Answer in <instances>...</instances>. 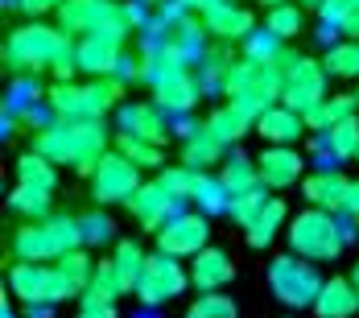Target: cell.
I'll list each match as a JSON object with an SVG mask.
<instances>
[{
	"mask_svg": "<svg viewBox=\"0 0 359 318\" xmlns=\"http://www.w3.org/2000/svg\"><path fill=\"white\" fill-rule=\"evenodd\" d=\"M34 149L54 166H71L74 174L91 178L100 157L108 153V124L104 120H54L50 128L34 133Z\"/></svg>",
	"mask_w": 359,
	"mask_h": 318,
	"instance_id": "6da1fadb",
	"label": "cell"
},
{
	"mask_svg": "<svg viewBox=\"0 0 359 318\" xmlns=\"http://www.w3.org/2000/svg\"><path fill=\"white\" fill-rule=\"evenodd\" d=\"M67 54H74V37L62 25H50V21H21L4 37V67L13 74L50 71Z\"/></svg>",
	"mask_w": 359,
	"mask_h": 318,
	"instance_id": "7a4b0ae2",
	"label": "cell"
},
{
	"mask_svg": "<svg viewBox=\"0 0 359 318\" xmlns=\"http://www.w3.org/2000/svg\"><path fill=\"white\" fill-rule=\"evenodd\" d=\"M281 83H285V67L236 58L227 71V83H223V95H227V104L244 107L252 120H260L273 104H281Z\"/></svg>",
	"mask_w": 359,
	"mask_h": 318,
	"instance_id": "3957f363",
	"label": "cell"
},
{
	"mask_svg": "<svg viewBox=\"0 0 359 318\" xmlns=\"http://www.w3.org/2000/svg\"><path fill=\"white\" fill-rule=\"evenodd\" d=\"M289 252L293 256H302V260H310V265H318V260H339L343 256V248L351 244L347 240V223H339V215L334 211H323V207H306V211H297L289 219Z\"/></svg>",
	"mask_w": 359,
	"mask_h": 318,
	"instance_id": "277c9868",
	"label": "cell"
},
{
	"mask_svg": "<svg viewBox=\"0 0 359 318\" xmlns=\"http://www.w3.org/2000/svg\"><path fill=\"white\" fill-rule=\"evenodd\" d=\"M74 248H83V223L71 215H46L29 219L13 232V256L17 260H41L54 265L58 256H67Z\"/></svg>",
	"mask_w": 359,
	"mask_h": 318,
	"instance_id": "5b68a950",
	"label": "cell"
},
{
	"mask_svg": "<svg viewBox=\"0 0 359 318\" xmlns=\"http://www.w3.org/2000/svg\"><path fill=\"white\" fill-rule=\"evenodd\" d=\"M116 100H124V79H87V83H54L46 91V107L54 120H104Z\"/></svg>",
	"mask_w": 359,
	"mask_h": 318,
	"instance_id": "8992f818",
	"label": "cell"
},
{
	"mask_svg": "<svg viewBox=\"0 0 359 318\" xmlns=\"http://www.w3.org/2000/svg\"><path fill=\"white\" fill-rule=\"evenodd\" d=\"M323 273L310 265V260H302V256H277L273 265H269V289H273V298L289 306V310H314V302H318V293H323Z\"/></svg>",
	"mask_w": 359,
	"mask_h": 318,
	"instance_id": "52a82bcc",
	"label": "cell"
},
{
	"mask_svg": "<svg viewBox=\"0 0 359 318\" xmlns=\"http://www.w3.org/2000/svg\"><path fill=\"white\" fill-rule=\"evenodd\" d=\"M8 298L21 306H58L71 298V289L62 281L58 265H41V260H17L8 265Z\"/></svg>",
	"mask_w": 359,
	"mask_h": 318,
	"instance_id": "ba28073f",
	"label": "cell"
},
{
	"mask_svg": "<svg viewBox=\"0 0 359 318\" xmlns=\"http://www.w3.org/2000/svg\"><path fill=\"white\" fill-rule=\"evenodd\" d=\"M186 285H190V269H182L178 256H170V252H149L144 256V269H141V281H137V298H141L144 306H165V302H174L178 293H186Z\"/></svg>",
	"mask_w": 359,
	"mask_h": 318,
	"instance_id": "9c48e42d",
	"label": "cell"
},
{
	"mask_svg": "<svg viewBox=\"0 0 359 318\" xmlns=\"http://www.w3.org/2000/svg\"><path fill=\"white\" fill-rule=\"evenodd\" d=\"M330 74L318 58H306V54H297L293 62L285 67V83H281V104L293 107V112H314V107L323 104L326 95H330Z\"/></svg>",
	"mask_w": 359,
	"mask_h": 318,
	"instance_id": "30bf717a",
	"label": "cell"
},
{
	"mask_svg": "<svg viewBox=\"0 0 359 318\" xmlns=\"http://www.w3.org/2000/svg\"><path fill=\"white\" fill-rule=\"evenodd\" d=\"M149 91H153V104L161 107L165 116H174V120L190 116L198 107V100L207 95L198 67H170V71H161L149 83Z\"/></svg>",
	"mask_w": 359,
	"mask_h": 318,
	"instance_id": "8fae6325",
	"label": "cell"
},
{
	"mask_svg": "<svg viewBox=\"0 0 359 318\" xmlns=\"http://www.w3.org/2000/svg\"><path fill=\"white\" fill-rule=\"evenodd\" d=\"M141 186H144L141 170H137L120 149H108V153L100 157L95 174H91V199L104 203V207H111V203H124V207H128Z\"/></svg>",
	"mask_w": 359,
	"mask_h": 318,
	"instance_id": "7c38bea8",
	"label": "cell"
},
{
	"mask_svg": "<svg viewBox=\"0 0 359 318\" xmlns=\"http://www.w3.org/2000/svg\"><path fill=\"white\" fill-rule=\"evenodd\" d=\"M207 244H211V223L203 211H178L157 232V248L178 256V260H194Z\"/></svg>",
	"mask_w": 359,
	"mask_h": 318,
	"instance_id": "4fadbf2b",
	"label": "cell"
},
{
	"mask_svg": "<svg viewBox=\"0 0 359 318\" xmlns=\"http://www.w3.org/2000/svg\"><path fill=\"white\" fill-rule=\"evenodd\" d=\"M174 116H165L161 107L153 104H120L116 107V124H120V133H128V137H141V141H153V145H165L174 137V124H170Z\"/></svg>",
	"mask_w": 359,
	"mask_h": 318,
	"instance_id": "5bb4252c",
	"label": "cell"
},
{
	"mask_svg": "<svg viewBox=\"0 0 359 318\" xmlns=\"http://www.w3.org/2000/svg\"><path fill=\"white\" fill-rule=\"evenodd\" d=\"M128 211L137 215V223H141L144 232H153V236H157V232H161V227H165V223L182 211V199H174V194H170V190L153 178V182H144L141 190L133 194Z\"/></svg>",
	"mask_w": 359,
	"mask_h": 318,
	"instance_id": "9a60e30c",
	"label": "cell"
},
{
	"mask_svg": "<svg viewBox=\"0 0 359 318\" xmlns=\"http://www.w3.org/2000/svg\"><path fill=\"white\" fill-rule=\"evenodd\" d=\"M203 17V25H207V34L215 37V41H248L256 34V17H252V8L244 4H236V0H219L211 4L207 13H198Z\"/></svg>",
	"mask_w": 359,
	"mask_h": 318,
	"instance_id": "2e32d148",
	"label": "cell"
},
{
	"mask_svg": "<svg viewBox=\"0 0 359 318\" xmlns=\"http://www.w3.org/2000/svg\"><path fill=\"white\" fill-rule=\"evenodd\" d=\"M256 166H260V182L269 190H289L293 182H302V174H306V157L293 145H269L256 157Z\"/></svg>",
	"mask_w": 359,
	"mask_h": 318,
	"instance_id": "e0dca14e",
	"label": "cell"
},
{
	"mask_svg": "<svg viewBox=\"0 0 359 318\" xmlns=\"http://www.w3.org/2000/svg\"><path fill=\"white\" fill-rule=\"evenodd\" d=\"M236 277V265H231V252L227 248H215L207 244L194 260H190V285L198 289V293H219V289H227Z\"/></svg>",
	"mask_w": 359,
	"mask_h": 318,
	"instance_id": "ac0fdd59",
	"label": "cell"
},
{
	"mask_svg": "<svg viewBox=\"0 0 359 318\" xmlns=\"http://www.w3.org/2000/svg\"><path fill=\"white\" fill-rule=\"evenodd\" d=\"M120 58H124L120 41H108V37H79L74 41V62H79V74H87V79H111L120 71Z\"/></svg>",
	"mask_w": 359,
	"mask_h": 318,
	"instance_id": "d6986e66",
	"label": "cell"
},
{
	"mask_svg": "<svg viewBox=\"0 0 359 318\" xmlns=\"http://www.w3.org/2000/svg\"><path fill=\"white\" fill-rule=\"evenodd\" d=\"M347 186H351V178H343L339 170H330V166L302 178L306 203L310 207H323V211H334V215H343V207H347Z\"/></svg>",
	"mask_w": 359,
	"mask_h": 318,
	"instance_id": "ffe728a7",
	"label": "cell"
},
{
	"mask_svg": "<svg viewBox=\"0 0 359 318\" xmlns=\"http://www.w3.org/2000/svg\"><path fill=\"white\" fill-rule=\"evenodd\" d=\"M223 161H227V145L219 141L207 124H198V128L182 141V166H190L194 174H207V170H215Z\"/></svg>",
	"mask_w": 359,
	"mask_h": 318,
	"instance_id": "44dd1931",
	"label": "cell"
},
{
	"mask_svg": "<svg viewBox=\"0 0 359 318\" xmlns=\"http://www.w3.org/2000/svg\"><path fill=\"white\" fill-rule=\"evenodd\" d=\"M256 133L269 145H297L310 128H306V116H302V112H293V107H285V104H273L260 120H256Z\"/></svg>",
	"mask_w": 359,
	"mask_h": 318,
	"instance_id": "7402d4cb",
	"label": "cell"
},
{
	"mask_svg": "<svg viewBox=\"0 0 359 318\" xmlns=\"http://www.w3.org/2000/svg\"><path fill=\"white\" fill-rule=\"evenodd\" d=\"M318 318H355L359 314V289L351 277H326L323 293L314 302Z\"/></svg>",
	"mask_w": 359,
	"mask_h": 318,
	"instance_id": "603a6c76",
	"label": "cell"
},
{
	"mask_svg": "<svg viewBox=\"0 0 359 318\" xmlns=\"http://www.w3.org/2000/svg\"><path fill=\"white\" fill-rule=\"evenodd\" d=\"M137 29H141V8L133 0H108V8H104V17H100V25H95L91 37H108V41L124 46Z\"/></svg>",
	"mask_w": 359,
	"mask_h": 318,
	"instance_id": "cb8c5ba5",
	"label": "cell"
},
{
	"mask_svg": "<svg viewBox=\"0 0 359 318\" xmlns=\"http://www.w3.org/2000/svg\"><path fill=\"white\" fill-rule=\"evenodd\" d=\"M203 124H207V128H211V133H215L227 149H231V145H240L252 128H256V120H252L248 112H244V107H236V104H227V100H223V104H219L215 112L203 120Z\"/></svg>",
	"mask_w": 359,
	"mask_h": 318,
	"instance_id": "d4e9b609",
	"label": "cell"
},
{
	"mask_svg": "<svg viewBox=\"0 0 359 318\" xmlns=\"http://www.w3.org/2000/svg\"><path fill=\"white\" fill-rule=\"evenodd\" d=\"M104 8H108V0H67V4L58 8V25H62L74 41H79V37H91L95 25H100V17H104Z\"/></svg>",
	"mask_w": 359,
	"mask_h": 318,
	"instance_id": "484cf974",
	"label": "cell"
},
{
	"mask_svg": "<svg viewBox=\"0 0 359 318\" xmlns=\"http://www.w3.org/2000/svg\"><path fill=\"white\" fill-rule=\"evenodd\" d=\"M17 186H34V190H46V194H54L58 190V166L46 157V153H21L17 157Z\"/></svg>",
	"mask_w": 359,
	"mask_h": 318,
	"instance_id": "4316f807",
	"label": "cell"
},
{
	"mask_svg": "<svg viewBox=\"0 0 359 318\" xmlns=\"http://www.w3.org/2000/svg\"><path fill=\"white\" fill-rule=\"evenodd\" d=\"M219 182H223L227 194H244L252 186H260V166H256V157H248V153H227V161L219 166Z\"/></svg>",
	"mask_w": 359,
	"mask_h": 318,
	"instance_id": "83f0119b",
	"label": "cell"
},
{
	"mask_svg": "<svg viewBox=\"0 0 359 318\" xmlns=\"http://www.w3.org/2000/svg\"><path fill=\"white\" fill-rule=\"evenodd\" d=\"M285 223H289L285 203L273 194V199H269V207H264V211L252 219V227H244V236H248V244H252V248H269L273 240H277V236H281V227H285Z\"/></svg>",
	"mask_w": 359,
	"mask_h": 318,
	"instance_id": "f1b7e54d",
	"label": "cell"
},
{
	"mask_svg": "<svg viewBox=\"0 0 359 318\" xmlns=\"http://www.w3.org/2000/svg\"><path fill=\"white\" fill-rule=\"evenodd\" d=\"M144 252L137 240H116V248H111V265H116V277H120V285H124V293H137V281H141V269H144Z\"/></svg>",
	"mask_w": 359,
	"mask_h": 318,
	"instance_id": "f546056e",
	"label": "cell"
},
{
	"mask_svg": "<svg viewBox=\"0 0 359 318\" xmlns=\"http://www.w3.org/2000/svg\"><path fill=\"white\" fill-rule=\"evenodd\" d=\"M323 67L330 79H355L359 83V37H339L323 54Z\"/></svg>",
	"mask_w": 359,
	"mask_h": 318,
	"instance_id": "4dcf8cb0",
	"label": "cell"
},
{
	"mask_svg": "<svg viewBox=\"0 0 359 318\" xmlns=\"http://www.w3.org/2000/svg\"><path fill=\"white\" fill-rule=\"evenodd\" d=\"M355 112H359V95H326L314 112H306V128H323L326 133V128H334L339 120H347Z\"/></svg>",
	"mask_w": 359,
	"mask_h": 318,
	"instance_id": "1f68e13d",
	"label": "cell"
},
{
	"mask_svg": "<svg viewBox=\"0 0 359 318\" xmlns=\"http://www.w3.org/2000/svg\"><path fill=\"white\" fill-rule=\"evenodd\" d=\"M54 265H58L62 281H67V289H71V298H83V293H87V285H91V277H95L91 256H87L83 248H74V252H67V256H58Z\"/></svg>",
	"mask_w": 359,
	"mask_h": 318,
	"instance_id": "d6a6232c",
	"label": "cell"
},
{
	"mask_svg": "<svg viewBox=\"0 0 359 318\" xmlns=\"http://www.w3.org/2000/svg\"><path fill=\"white\" fill-rule=\"evenodd\" d=\"M326 149L339 161H359V112L339 120L334 128H326Z\"/></svg>",
	"mask_w": 359,
	"mask_h": 318,
	"instance_id": "836d02e7",
	"label": "cell"
},
{
	"mask_svg": "<svg viewBox=\"0 0 359 318\" xmlns=\"http://www.w3.org/2000/svg\"><path fill=\"white\" fill-rule=\"evenodd\" d=\"M302 25H306V13H302L297 0H285V4H277V8L264 13V29L273 37H281V41H293V37L302 34Z\"/></svg>",
	"mask_w": 359,
	"mask_h": 318,
	"instance_id": "e575fe53",
	"label": "cell"
},
{
	"mask_svg": "<svg viewBox=\"0 0 359 318\" xmlns=\"http://www.w3.org/2000/svg\"><path fill=\"white\" fill-rule=\"evenodd\" d=\"M318 17L323 25L339 29L343 37H359V0H323Z\"/></svg>",
	"mask_w": 359,
	"mask_h": 318,
	"instance_id": "d590c367",
	"label": "cell"
},
{
	"mask_svg": "<svg viewBox=\"0 0 359 318\" xmlns=\"http://www.w3.org/2000/svg\"><path fill=\"white\" fill-rule=\"evenodd\" d=\"M120 293H124V285H120L116 265H111V256H108V260H100V265H95V277H91V285H87L83 302H104V306H116V302H120Z\"/></svg>",
	"mask_w": 359,
	"mask_h": 318,
	"instance_id": "8d00e7d4",
	"label": "cell"
},
{
	"mask_svg": "<svg viewBox=\"0 0 359 318\" xmlns=\"http://www.w3.org/2000/svg\"><path fill=\"white\" fill-rule=\"evenodd\" d=\"M269 199H273V194H269V186L260 182V186H252L244 194H231V199H227V215H231L240 227H252V219L269 207Z\"/></svg>",
	"mask_w": 359,
	"mask_h": 318,
	"instance_id": "74e56055",
	"label": "cell"
},
{
	"mask_svg": "<svg viewBox=\"0 0 359 318\" xmlns=\"http://www.w3.org/2000/svg\"><path fill=\"white\" fill-rule=\"evenodd\" d=\"M116 149H120L137 170H165V166H161V145L128 137V133H116Z\"/></svg>",
	"mask_w": 359,
	"mask_h": 318,
	"instance_id": "f35d334b",
	"label": "cell"
},
{
	"mask_svg": "<svg viewBox=\"0 0 359 318\" xmlns=\"http://www.w3.org/2000/svg\"><path fill=\"white\" fill-rule=\"evenodd\" d=\"M8 211L21 215V223H29V219H46V215H50V194H46V190H34V186H13V194H8Z\"/></svg>",
	"mask_w": 359,
	"mask_h": 318,
	"instance_id": "ab89813d",
	"label": "cell"
},
{
	"mask_svg": "<svg viewBox=\"0 0 359 318\" xmlns=\"http://www.w3.org/2000/svg\"><path fill=\"white\" fill-rule=\"evenodd\" d=\"M231 54L223 46H207V54L198 58V74H203V87L207 91H219L223 95V83H227V71H231Z\"/></svg>",
	"mask_w": 359,
	"mask_h": 318,
	"instance_id": "60d3db41",
	"label": "cell"
},
{
	"mask_svg": "<svg viewBox=\"0 0 359 318\" xmlns=\"http://www.w3.org/2000/svg\"><path fill=\"white\" fill-rule=\"evenodd\" d=\"M227 190H223V182H219V174H198L194 178V207L203 215H215V211H227Z\"/></svg>",
	"mask_w": 359,
	"mask_h": 318,
	"instance_id": "b9f144b4",
	"label": "cell"
},
{
	"mask_svg": "<svg viewBox=\"0 0 359 318\" xmlns=\"http://www.w3.org/2000/svg\"><path fill=\"white\" fill-rule=\"evenodd\" d=\"M182 318H240V306L231 302V293L219 289V293H198Z\"/></svg>",
	"mask_w": 359,
	"mask_h": 318,
	"instance_id": "7bdbcfd3",
	"label": "cell"
},
{
	"mask_svg": "<svg viewBox=\"0 0 359 318\" xmlns=\"http://www.w3.org/2000/svg\"><path fill=\"white\" fill-rule=\"evenodd\" d=\"M194 170L190 166H165V170H157V182L174 194V199H182V203H190L194 199Z\"/></svg>",
	"mask_w": 359,
	"mask_h": 318,
	"instance_id": "ee69618b",
	"label": "cell"
},
{
	"mask_svg": "<svg viewBox=\"0 0 359 318\" xmlns=\"http://www.w3.org/2000/svg\"><path fill=\"white\" fill-rule=\"evenodd\" d=\"M79 223H83V244L100 248V244H108V240H116V223H111L108 211H91V215H83Z\"/></svg>",
	"mask_w": 359,
	"mask_h": 318,
	"instance_id": "f6af8a7d",
	"label": "cell"
},
{
	"mask_svg": "<svg viewBox=\"0 0 359 318\" xmlns=\"http://www.w3.org/2000/svg\"><path fill=\"white\" fill-rule=\"evenodd\" d=\"M37 100H46V95H41V87L34 83V74H17V79H13V87H8L4 112H21V107L37 104Z\"/></svg>",
	"mask_w": 359,
	"mask_h": 318,
	"instance_id": "bcb514c9",
	"label": "cell"
},
{
	"mask_svg": "<svg viewBox=\"0 0 359 318\" xmlns=\"http://www.w3.org/2000/svg\"><path fill=\"white\" fill-rule=\"evenodd\" d=\"M67 0H21V13L29 17V21H41L46 13H58Z\"/></svg>",
	"mask_w": 359,
	"mask_h": 318,
	"instance_id": "7dc6e473",
	"label": "cell"
},
{
	"mask_svg": "<svg viewBox=\"0 0 359 318\" xmlns=\"http://www.w3.org/2000/svg\"><path fill=\"white\" fill-rule=\"evenodd\" d=\"M74 318H116V306H104V302H83Z\"/></svg>",
	"mask_w": 359,
	"mask_h": 318,
	"instance_id": "c3c4849f",
	"label": "cell"
},
{
	"mask_svg": "<svg viewBox=\"0 0 359 318\" xmlns=\"http://www.w3.org/2000/svg\"><path fill=\"white\" fill-rule=\"evenodd\" d=\"M343 215H351V219H359V178L347 186V207H343Z\"/></svg>",
	"mask_w": 359,
	"mask_h": 318,
	"instance_id": "681fc988",
	"label": "cell"
},
{
	"mask_svg": "<svg viewBox=\"0 0 359 318\" xmlns=\"http://www.w3.org/2000/svg\"><path fill=\"white\" fill-rule=\"evenodd\" d=\"M182 8H190V13H207L211 4H219V0H178Z\"/></svg>",
	"mask_w": 359,
	"mask_h": 318,
	"instance_id": "f907efd6",
	"label": "cell"
},
{
	"mask_svg": "<svg viewBox=\"0 0 359 318\" xmlns=\"http://www.w3.org/2000/svg\"><path fill=\"white\" fill-rule=\"evenodd\" d=\"M256 4H264V8H277V4H285V0H256Z\"/></svg>",
	"mask_w": 359,
	"mask_h": 318,
	"instance_id": "816d5d0a",
	"label": "cell"
},
{
	"mask_svg": "<svg viewBox=\"0 0 359 318\" xmlns=\"http://www.w3.org/2000/svg\"><path fill=\"white\" fill-rule=\"evenodd\" d=\"M351 281H355V289H359V260H355V269H351Z\"/></svg>",
	"mask_w": 359,
	"mask_h": 318,
	"instance_id": "f5cc1de1",
	"label": "cell"
},
{
	"mask_svg": "<svg viewBox=\"0 0 359 318\" xmlns=\"http://www.w3.org/2000/svg\"><path fill=\"white\" fill-rule=\"evenodd\" d=\"M0 318H17V314H13V306H8V302H4V314H0Z\"/></svg>",
	"mask_w": 359,
	"mask_h": 318,
	"instance_id": "db71d44e",
	"label": "cell"
},
{
	"mask_svg": "<svg viewBox=\"0 0 359 318\" xmlns=\"http://www.w3.org/2000/svg\"><path fill=\"white\" fill-rule=\"evenodd\" d=\"M297 4H323V0H297Z\"/></svg>",
	"mask_w": 359,
	"mask_h": 318,
	"instance_id": "11a10c76",
	"label": "cell"
},
{
	"mask_svg": "<svg viewBox=\"0 0 359 318\" xmlns=\"http://www.w3.org/2000/svg\"><path fill=\"white\" fill-rule=\"evenodd\" d=\"M355 95H359V87H355Z\"/></svg>",
	"mask_w": 359,
	"mask_h": 318,
	"instance_id": "9f6ffc18",
	"label": "cell"
},
{
	"mask_svg": "<svg viewBox=\"0 0 359 318\" xmlns=\"http://www.w3.org/2000/svg\"><path fill=\"white\" fill-rule=\"evenodd\" d=\"M285 318H289V314H285Z\"/></svg>",
	"mask_w": 359,
	"mask_h": 318,
	"instance_id": "6f0895ef",
	"label": "cell"
}]
</instances>
